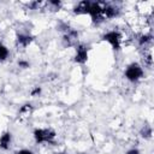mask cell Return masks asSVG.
I'll list each match as a JSON object with an SVG mask.
<instances>
[{
	"label": "cell",
	"mask_w": 154,
	"mask_h": 154,
	"mask_svg": "<svg viewBox=\"0 0 154 154\" xmlns=\"http://www.w3.org/2000/svg\"><path fill=\"white\" fill-rule=\"evenodd\" d=\"M41 93H42V88L38 87V85L34 87V88L30 90V95H31V96H38Z\"/></svg>",
	"instance_id": "ac0fdd59"
},
{
	"label": "cell",
	"mask_w": 154,
	"mask_h": 154,
	"mask_svg": "<svg viewBox=\"0 0 154 154\" xmlns=\"http://www.w3.org/2000/svg\"><path fill=\"white\" fill-rule=\"evenodd\" d=\"M42 4H43V2H41V1H30V2L26 4V7H28L29 10H38Z\"/></svg>",
	"instance_id": "e0dca14e"
},
{
	"label": "cell",
	"mask_w": 154,
	"mask_h": 154,
	"mask_svg": "<svg viewBox=\"0 0 154 154\" xmlns=\"http://www.w3.org/2000/svg\"><path fill=\"white\" fill-rule=\"evenodd\" d=\"M8 55H10V51H8L7 46L4 45V43L0 41V63L6 61L7 58H8Z\"/></svg>",
	"instance_id": "5bb4252c"
},
{
	"label": "cell",
	"mask_w": 154,
	"mask_h": 154,
	"mask_svg": "<svg viewBox=\"0 0 154 154\" xmlns=\"http://www.w3.org/2000/svg\"><path fill=\"white\" fill-rule=\"evenodd\" d=\"M32 136L37 144H42V143L53 144L55 142L57 132L51 128H36L32 131Z\"/></svg>",
	"instance_id": "7a4b0ae2"
},
{
	"label": "cell",
	"mask_w": 154,
	"mask_h": 154,
	"mask_svg": "<svg viewBox=\"0 0 154 154\" xmlns=\"http://www.w3.org/2000/svg\"><path fill=\"white\" fill-rule=\"evenodd\" d=\"M124 77H125L129 82H131V83H137V82H140V81L144 77L143 66H142L140 63H137V61L130 63V64L125 67Z\"/></svg>",
	"instance_id": "3957f363"
},
{
	"label": "cell",
	"mask_w": 154,
	"mask_h": 154,
	"mask_svg": "<svg viewBox=\"0 0 154 154\" xmlns=\"http://www.w3.org/2000/svg\"><path fill=\"white\" fill-rule=\"evenodd\" d=\"M87 14L91 18V23L94 25L102 24L105 22V18L102 16V2L101 1H90Z\"/></svg>",
	"instance_id": "5b68a950"
},
{
	"label": "cell",
	"mask_w": 154,
	"mask_h": 154,
	"mask_svg": "<svg viewBox=\"0 0 154 154\" xmlns=\"http://www.w3.org/2000/svg\"><path fill=\"white\" fill-rule=\"evenodd\" d=\"M57 154H65V153H57Z\"/></svg>",
	"instance_id": "7402d4cb"
},
{
	"label": "cell",
	"mask_w": 154,
	"mask_h": 154,
	"mask_svg": "<svg viewBox=\"0 0 154 154\" xmlns=\"http://www.w3.org/2000/svg\"><path fill=\"white\" fill-rule=\"evenodd\" d=\"M89 2H90V0H82V1L77 2V5L73 7V13L77 16L87 14L88 8H89Z\"/></svg>",
	"instance_id": "8fae6325"
},
{
	"label": "cell",
	"mask_w": 154,
	"mask_h": 154,
	"mask_svg": "<svg viewBox=\"0 0 154 154\" xmlns=\"http://www.w3.org/2000/svg\"><path fill=\"white\" fill-rule=\"evenodd\" d=\"M32 109H34L32 103L26 102V103H24L23 106H20V108H19V111H18V117H20V118H22V117H28V116L31 114Z\"/></svg>",
	"instance_id": "7c38bea8"
},
{
	"label": "cell",
	"mask_w": 154,
	"mask_h": 154,
	"mask_svg": "<svg viewBox=\"0 0 154 154\" xmlns=\"http://www.w3.org/2000/svg\"><path fill=\"white\" fill-rule=\"evenodd\" d=\"M125 154H141V152H140V149H137V148H131V149L126 150Z\"/></svg>",
	"instance_id": "44dd1931"
},
{
	"label": "cell",
	"mask_w": 154,
	"mask_h": 154,
	"mask_svg": "<svg viewBox=\"0 0 154 154\" xmlns=\"http://www.w3.org/2000/svg\"><path fill=\"white\" fill-rule=\"evenodd\" d=\"M140 135H141V137L144 138V140H150V138H152V135H153L152 126H150V125H143L142 129L140 130Z\"/></svg>",
	"instance_id": "4fadbf2b"
},
{
	"label": "cell",
	"mask_w": 154,
	"mask_h": 154,
	"mask_svg": "<svg viewBox=\"0 0 154 154\" xmlns=\"http://www.w3.org/2000/svg\"><path fill=\"white\" fill-rule=\"evenodd\" d=\"M32 41H34V36L28 34V32H18L16 35V45H17V47L26 48L32 43Z\"/></svg>",
	"instance_id": "ba28073f"
},
{
	"label": "cell",
	"mask_w": 154,
	"mask_h": 154,
	"mask_svg": "<svg viewBox=\"0 0 154 154\" xmlns=\"http://www.w3.org/2000/svg\"><path fill=\"white\" fill-rule=\"evenodd\" d=\"M120 14V8L116 4L102 2V16L106 19H113Z\"/></svg>",
	"instance_id": "52a82bcc"
},
{
	"label": "cell",
	"mask_w": 154,
	"mask_h": 154,
	"mask_svg": "<svg viewBox=\"0 0 154 154\" xmlns=\"http://www.w3.org/2000/svg\"><path fill=\"white\" fill-rule=\"evenodd\" d=\"M46 5L52 10V11H59L63 6V2L60 0H49L46 2Z\"/></svg>",
	"instance_id": "9a60e30c"
},
{
	"label": "cell",
	"mask_w": 154,
	"mask_h": 154,
	"mask_svg": "<svg viewBox=\"0 0 154 154\" xmlns=\"http://www.w3.org/2000/svg\"><path fill=\"white\" fill-rule=\"evenodd\" d=\"M12 144V134L11 131H4L0 135V149L8 150Z\"/></svg>",
	"instance_id": "9c48e42d"
},
{
	"label": "cell",
	"mask_w": 154,
	"mask_h": 154,
	"mask_svg": "<svg viewBox=\"0 0 154 154\" xmlns=\"http://www.w3.org/2000/svg\"><path fill=\"white\" fill-rule=\"evenodd\" d=\"M14 154H34L30 149H19V150H17Z\"/></svg>",
	"instance_id": "ffe728a7"
},
{
	"label": "cell",
	"mask_w": 154,
	"mask_h": 154,
	"mask_svg": "<svg viewBox=\"0 0 154 154\" xmlns=\"http://www.w3.org/2000/svg\"><path fill=\"white\" fill-rule=\"evenodd\" d=\"M58 29L61 31V43L65 48L72 47L77 45V38H78V31L70 26V24L65 22H59Z\"/></svg>",
	"instance_id": "6da1fadb"
},
{
	"label": "cell",
	"mask_w": 154,
	"mask_h": 154,
	"mask_svg": "<svg viewBox=\"0 0 154 154\" xmlns=\"http://www.w3.org/2000/svg\"><path fill=\"white\" fill-rule=\"evenodd\" d=\"M89 58V47L85 43H77L75 46V55H73V61L78 65H84L87 64Z\"/></svg>",
	"instance_id": "8992f818"
},
{
	"label": "cell",
	"mask_w": 154,
	"mask_h": 154,
	"mask_svg": "<svg viewBox=\"0 0 154 154\" xmlns=\"http://www.w3.org/2000/svg\"><path fill=\"white\" fill-rule=\"evenodd\" d=\"M143 61H144V66L147 69H152L153 66V58H152V53L148 52V53H144L143 55Z\"/></svg>",
	"instance_id": "2e32d148"
},
{
	"label": "cell",
	"mask_w": 154,
	"mask_h": 154,
	"mask_svg": "<svg viewBox=\"0 0 154 154\" xmlns=\"http://www.w3.org/2000/svg\"><path fill=\"white\" fill-rule=\"evenodd\" d=\"M102 41L107 42L112 49L114 52H119L120 48H122V41H123V35L119 30L117 29H112V30H108L106 31L103 35H102Z\"/></svg>",
	"instance_id": "277c9868"
},
{
	"label": "cell",
	"mask_w": 154,
	"mask_h": 154,
	"mask_svg": "<svg viewBox=\"0 0 154 154\" xmlns=\"http://www.w3.org/2000/svg\"><path fill=\"white\" fill-rule=\"evenodd\" d=\"M18 66L20 67V69H29L30 67V63L28 61V60H24V59H20V60H18Z\"/></svg>",
	"instance_id": "d6986e66"
},
{
	"label": "cell",
	"mask_w": 154,
	"mask_h": 154,
	"mask_svg": "<svg viewBox=\"0 0 154 154\" xmlns=\"http://www.w3.org/2000/svg\"><path fill=\"white\" fill-rule=\"evenodd\" d=\"M152 42H153V35L150 34V32H146V34H141V35H138V37H137V43H138V46L141 47V48H147V47H149L150 45H152Z\"/></svg>",
	"instance_id": "30bf717a"
}]
</instances>
